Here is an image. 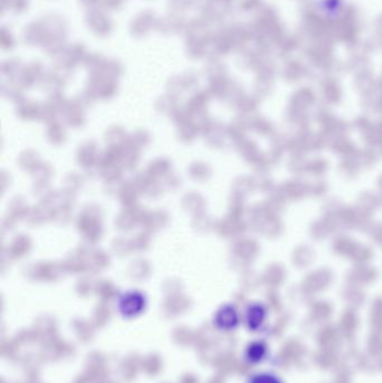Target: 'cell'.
<instances>
[{"label":"cell","mask_w":382,"mask_h":383,"mask_svg":"<svg viewBox=\"0 0 382 383\" xmlns=\"http://www.w3.org/2000/svg\"><path fill=\"white\" fill-rule=\"evenodd\" d=\"M235 317L231 311H222L216 317L217 326L222 329H230L235 325Z\"/></svg>","instance_id":"obj_1"},{"label":"cell","mask_w":382,"mask_h":383,"mask_svg":"<svg viewBox=\"0 0 382 383\" xmlns=\"http://www.w3.org/2000/svg\"><path fill=\"white\" fill-rule=\"evenodd\" d=\"M250 383H277L274 378L269 376H258L253 378Z\"/></svg>","instance_id":"obj_2"}]
</instances>
